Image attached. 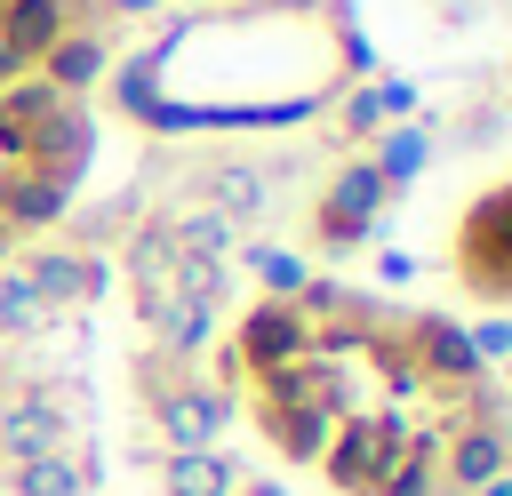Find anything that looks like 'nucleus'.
Wrapping results in <instances>:
<instances>
[{"label": "nucleus", "mask_w": 512, "mask_h": 496, "mask_svg": "<svg viewBox=\"0 0 512 496\" xmlns=\"http://www.w3.org/2000/svg\"><path fill=\"white\" fill-rule=\"evenodd\" d=\"M216 384L280 464L320 472L336 496H456V432L512 400L456 320L344 280L240 304Z\"/></svg>", "instance_id": "obj_1"}, {"label": "nucleus", "mask_w": 512, "mask_h": 496, "mask_svg": "<svg viewBox=\"0 0 512 496\" xmlns=\"http://www.w3.org/2000/svg\"><path fill=\"white\" fill-rule=\"evenodd\" d=\"M368 72L344 0H216L160 24L112 64V104L136 128H296Z\"/></svg>", "instance_id": "obj_2"}, {"label": "nucleus", "mask_w": 512, "mask_h": 496, "mask_svg": "<svg viewBox=\"0 0 512 496\" xmlns=\"http://www.w3.org/2000/svg\"><path fill=\"white\" fill-rule=\"evenodd\" d=\"M88 160H96V112L80 88H56L48 72L0 80V264L72 208Z\"/></svg>", "instance_id": "obj_3"}, {"label": "nucleus", "mask_w": 512, "mask_h": 496, "mask_svg": "<svg viewBox=\"0 0 512 496\" xmlns=\"http://www.w3.org/2000/svg\"><path fill=\"white\" fill-rule=\"evenodd\" d=\"M448 272L472 304L512 312V176L480 184L448 224Z\"/></svg>", "instance_id": "obj_4"}, {"label": "nucleus", "mask_w": 512, "mask_h": 496, "mask_svg": "<svg viewBox=\"0 0 512 496\" xmlns=\"http://www.w3.org/2000/svg\"><path fill=\"white\" fill-rule=\"evenodd\" d=\"M392 208V184H384V168L360 152V160H344L336 176H328V192L312 200V216H304V240L320 248V256H344V248H360L368 232H376V216Z\"/></svg>", "instance_id": "obj_5"}, {"label": "nucleus", "mask_w": 512, "mask_h": 496, "mask_svg": "<svg viewBox=\"0 0 512 496\" xmlns=\"http://www.w3.org/2000/svg\"><path fill=\"white\" fill-rule=\"evenodd\" d=\"M8 496H96V456L88 448H56V456H24L0 472Z\"/></svg>", "instance_id": "obj_6"}, {"label": "nucleus", "mask_w": 512, "mask_h": 496, "mask_svg": "<svg viewBox=\"0 0 512 496\" xmlns=\"http://www.w3.org/2000/svg\"><path fill=\"white\" fill-rule=\"evenodd\" d=\"M248 472L224 448H168L160 456V496H232Z\"/></svg>", "instance_id": "obj_7"}, {"label": "nucleus", "mask_w": 512, "mask_h": 496, "mask_svg": "<svg viewBox=\"0 0 512 496\" xmlns=\"http://www.w3.org/2000/svg\"><path fill=\"white\" fill-rule=\"evenodd\" d=\"M464 336H472V328H464ZM472 352H480V360H504V352H512V320H488V328L472 336Z\"/></svg>", "instance_id": "obj_8"}, {"label": "nucleus", "mask_w": 512, "mask_h": 496, "mask_svg": "<svg viewBox=\"0 0 512 496\" xmlns=\"http://www.w3.org/2000/svg\"><path fill=\"white\" fill-rule=\"evenodd\" d=\"M504 392H512V368H504Z\"/></svg>", "instance_id": "obj_9"}]
</instances>
